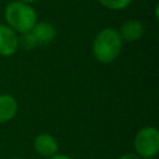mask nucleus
<instances>
[{
    "instance_id": "1",
    "label": "nucleus",
    "mask_w": 159,
    "mask_h": 159,
    "mask_svg": "<svg viewBox=\"0 0 159 159\" xmlns=\"http://www.w3.org/2000/svg\"><path fill=\"white\" fill-rule=\"evenodd\" d=\"M122 39L118 30L113 27H107L101 30L92 45V52L94 58L102 63L113 62L122 50Z\"/></svg>"
},
{
    "instance_id": "2",
    "label": "nucleus",
    "mask_w": 159,
    "mask_h": 159,
    "mask_svg": "<svg viewBox=\"0 0 159 159\" xmlns=\"http://www.w3.org/2000/svg\"><path fill=\"white\" fill-rule=\"evenodd\" d=\"M4 15L7 26L20 34L29 32L37 22V15L34 7L30 4L19 0L9 2L5 7Z\"/></svg>"
},
{
    "instance_id": "3",
    "label": "nucleus",
    "mask_w": 159,
    "mask_h": 159,
    "mask_svg": "<svg viewBox=\"0 0 159 159\" xmlns=\"http://www.w3.org/2000/svg\"><path fill=\"white\" fill-rule=\"evenodd\" d=\"M134 148L138 157H155L159 152V132L155 127L139 129L134 138Z\"/></svg>"
},
{
    "instance_id": "4",
    "label": "nucleus",
    "mask_w": 159,
    "mask_h": 159,
    "mask_svg": "<svg viewBox=\"0 0 159 159\" xmlns=\"http://www.w3.org/2000/svg\"><path fill=\"white\" fill-rule=\"evenodd\" d=\"M19 48V36L7 25H0V56H11Z\"/></svg>"
},
{
    "instance_id": "5",
    "label": "nucleus",
    "mask_w": 159,
    "mask_h": 159,
    "mask_svg": "<svg viewBox=\"0 0 159 159\" xmlns=\"http://www.w3.org/2000/svg\"><path fill=\"white\" fill-rule=\"evenodd\" d=\"M31 35L35 39L36 45L39 46H45L48 45L50 42H52L56 37V29L52 24L46 22V21H41V22H36L35 26L30 30Z\"/></svg>"
},
{
    "instance_id": "6",
    "label": "nucleus",
    "mask_w": 159,
    "mask_h": 159,
    "mask_svg": "<svg viewBox=\"0 0 159 159\" xmlns=\"http://www.w3.org/2000/svg\"><path fill=\"white\" fill-rule=\"evenodd\" d=\"M34 148L36 150L37 154L42 155V157H52L57 153L58 150V143L56 140V138L51 134L47 133H42L39 134L35 140H34Z\"/></svg>"
},
{
    "instance_id": "7",
    "label": "nucleus",
    "mask_w": 159,
    "mask_h": 159,
    "mask_svg": "<svg viewBox=\"0 0 159 159\" xmlns=\"http://www.w3.org/2000/svg\"><path fill=\"white\" fill-rule=\"evenodd\" d=\"M120 35L122 41H127V42H134L137 40H139L143 34H144V26L139 20H127L122 24L120 30L118 31Z\"/></svg>"
},
{
    "instance_id": "8",
    "label": "nucleus",
    "mask_w": 159,
    "mask_h": 159,
    "mask_svg": "<svg viewBox=\"0 0 159 159\" xmlns=\"http://www.w3.org/2000/svg\"><path fill=\"white\" fill-rule=\"evenodd\" d=\"M17 112V102L10 94H0V123L11 120Z\"/></svg>"
},
{
    "instance_id": "9",
    "label": "nucleus",
    "mask_w": 159,
    "mask_h": 159,
    "mask_svg": "<svg viewBox=\"0 0 159 159\" xmlns=\"http://www.w3.org/2000/svg\"><path fill=\"white\" fill-rule=\"evenodd\" d=\"M98 1L101 5L111 10H123L132 2V0H98Z\"/></svg>"
},
{
    "instance_id": "10",
    "label": "nucleus",
    "mask_w": 159,
    "mask_h": 159,
    "mask_svg": "<svg viewBox=\"0 0 159 159\" xmlns=\"http://www.w3.org/2000/svg\"><path fill=\"white\" fill-rule=\"evenodd\" d=\"M19 45H21L25 50H32L35 48L37 45L35 42V39L34 36L31 35V32H25V34H21V37L19 39Z\"/></svg>"
},
{
    "instance_id": "11",
    "label": "nucleus",
    "mask_w": 159,
    "mask_h": 159,
    "mask_svg": "<svg viewBox=\"0 0 159 159\" xmlns=\"http://www.w3.org/2000/svg\"><path fill=\"white\" fill-rule=\"evenodd\" d=\"M118 159H139V157L133 153H127V154H123L122 157H119Z\"/></svg>"
},
{
    "instance_id": "12",
    "label": "nucleus",
    "mask_w": 159,
    "mask_h": 159,
    "mask_svg": "<svg viewBox=\"0 0 159 159\" xmlns=\"http://www.w3.org/2000/svg\"><path fill=\"white\" fill-rule=\"evenodd\" d=\"M48 159H72V158L68 155H65V154H55V155L50 157Z\"/></svg>"
},
{
    "instance_id": "13",
    "label": "nucleus",
    "mask_w": 159,
    "mask_h": 159,
    "mask_svg": "<svg viewBox=\"0 0 159 159\" xmlns=\"http://www.w3.org/2000/svg\"><path fill=\"white\" fill-rule=\"evenodd\" d=\"M19 1H21V2H26V4H30V2H35V1H37V0H19Z\"/></svg>"
},
{
    "instance_id": "14",
    "label": "nucleus",
    "mask_w": 159,
    "mask_h": 159,
    "mask_svg": "<svg viewBox=\"0 0 159 159\" xmlns=\"http://www.w3.org/2000/svg\"><path fill=\"white\" fill-rule=\"evenodd\" d=\"M144 159H155V157H149V158H144Z\"/></svg>"
},
{
    "instance_id": "15",
    "label": "nucleus",
    "mask_w": 159,
    "mask_h": 159,
    "mask_svg": "<svg viewBox=\"0 0 159 159\" xmlns=\"http://www.w3.org/2000/svg\"><path fill=\"white\" fill-rule=\"evenodd\" d=\"M16 159H22V158H16Z\"/></svg>"
}]
</instances>
